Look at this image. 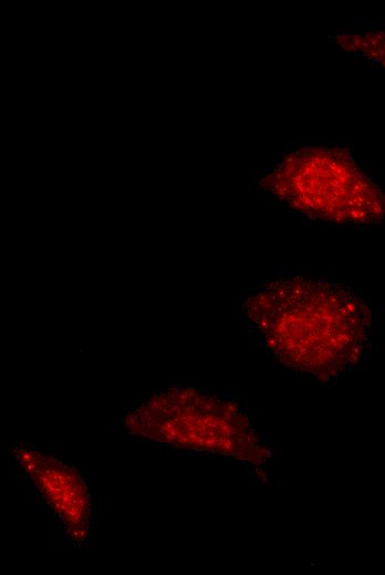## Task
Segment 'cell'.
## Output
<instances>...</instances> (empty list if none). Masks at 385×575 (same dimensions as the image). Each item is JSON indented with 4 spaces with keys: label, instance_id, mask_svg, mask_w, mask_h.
I'll return each mask as SVG.
<instances>
[{
    "label": "cell",
    "instance_id": "cell-2",
    "mask_svg": "<svg viewBox=\"0 0 385 575\" xmlns=\"http://www.w3.org/2000/svg\"><path fill=\"white\" fill-rule=\"evenodd\" d=\"M271 191L309 216L339 223H371L385 211L379 189L342 153L292 154L268 179Z\"/></svg>",
    "mask_w": 385,
    "mask_h": 575
},
{
    "label": "cell",
    "instance_id": "cell-1",
    "mask_svg": "<svg viewBox=\"0 0 385 575\" xmlns=\"http://www.w3.org/2000/svg\"><path fill=\"white\" fill-rule=\"evenodd\" d=\"M248 314L282 360L325 378L357 358L368 323L351 289L301 275L267 282L250 296Z\"/></svg>",
    "mask_w": 385,
    "mask_h": 575
}]
</instances>
